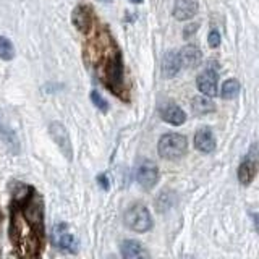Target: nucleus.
I'll use <instances>...</instances> for the list:
<instances>
[{
    "mask_svg": "<svg viewBox=\"0 0 259 259\" xmlns=\"http://www.w3.org/2000/svg\"><path fill=\"white\" fill-rule=\"evenodd\" d=\"M98 183H99V186L102 188V190H105V191H107L109 188H110V183H109L107 175H99V177H98Z\"/></svg>",
    "mask_w": 259,
    "mask_h": 259,
    "instance_id": "nucleus-22",
    "label": "nucleus"
},
{
    "mask_svg": "<svg viewBox=\"0 0 259 259\" xmlns=\"http://www.w3.org/2000/svg\"><path fill=\"white\" fill-rule=\"evenodd\" d=\"M121 258L123 259H149L148 251L135 240H125L121 243Z\"/></svg>",
    "mask_w": 259,
    "mask_h": 259,
    "instance_id": "nucleus-13",
    "label": "nucleus"
},
{
    "mask_svg": "<svg viewBox=\"0 0 259 259\" xmlns=\"http://www.w3.org/2000/svg\"><path fill=\"white\" fill-rule=\"evenodd\" d=\"M258 174V157H256V144L251 148V152L246 156V159L241 162L238 169V180L241 185H250Z\"/></svg>",
    "mask_w": 259,
    "mask_h": 259,
    "instance_id": "nucleus-5",
    "label": "nucleus"
},
{
    "mask_svg": "<svg viewBox=\"0 0 259 259\" xmlns=\"http://www.w3.org/2000/svg\"><path fill=\"white\" fill-rule=\"evenodd\" d=\"M91 100H93V104H94L96 107H98L100 112H107V110H109L107 100H104V98L98 93V91H91Z\"/></svg>",
    "mask_w": 259,
    "mask_h": 259,
    "instance_id": "nucleus-19",
    "label": "nucleus"
},
{
    "mask_svg": "<svg viewBox=\"0 0 259 259\" xmlns=\"http://www.w3.org/2000/svg\"><path fill=\"white\" fill-rule=\"evenodd\" d=\"M179 59H180L181 67L193 68V67H198V65L201 63L202 54L196 45H185V47L181 49V52L179 54Z\"/></svg>",
    "mask_w": 259,
    "mask_h": 259,
    "instance_id": "nucleus-12",
    "label": "nucleus"
},
{
    "mask_svg": "<svg viewBox=\"0 0 259 259\" xmlns=\"http://www.w3.org/2000/svg\"><path fill=\"white\" fill-rule=\"evenodd\" d=\"M49 130H50V135H52L54 141L60 148V151L63 152V156L67 157L68 160H72V157H73L72 141L68 138V131L65 130V126L62 123H59V121H54Z\"/></svg>",
    "mask_w": 259,
    "mask_h": 259,
    "instance_id": "nucleus-6",
    "label": "nucleus"
},
{
    "mask_svg": "<svg viewBox=\"0 0 259 259\" xmlns=\"http://www.w3.org/2000/svg\"><path fill=\"white\" fill-rule=\"evenodd\" d=\"M72 21L75 24V28H78L80 31L86 33L88 29H91L93 13H91V10L88 7H84V5H78L72 13Z\"/></svg>",
    "mask_w": 259,
    "mask_h": 259,
    "instance_id": "nucleus-9",
    "label": "nucleus"
},
{
    "mask_svg": "<svg viewBox=\"0 0 259 259\" xmlns=\"http://www.w3.org/2000/svg\"><path fill=\"white\" fill-rule=\"evenodd\" d=\"M15 55V49L10 39L7 38H0V59L2 60H12Z\"/></svg>",
    "mask_w": 259,
    "mask_h": 259,
    "instance_id": "nucleus-17",
    "label": "nucleus"
},
{
    "mask_svg": "<svg viewBox=\"0 0 259 259\" xmlns=\"http://www.w3.org/2000/svg\"><path fill=\"white\" fill-rule=\"evenodd\" d=\"M181 65H180V59L177 52H169L165 54L164 60H162V75L165 78H174V76L180 72Z\"/></svg>",
    "mask_w": 259,
    "mask_h": 259,
    "instance_id": "nucleus-14",
    "label": "nucleus"
},
{
    "mask_svg": "<svg viewBox=\"0 0 259 259\" xmlns=\"http://www.w3.org/2000/svg\"><path fill=\"white\" fill-rule=\"evenodd\" d=\"M198 0H175L174 17L177 20H190L198 13Z\"/></svg>",
    "mask_w": 259,
    "mask_h": 259,
    "instance_id": "nucleus-10",
    "label": "nucleus"
},
{
    "mask_svg": "<svg viewBox=\"0 0 259 259\" xmlns=\"http://www.w3.org/2000/svg\"><path fill=\"white\" fill-rule=\"evenodd\" d=\"M52 243L59 250L67 251L70 255H76L80 250V243L76 237L70 232V228L65 223H57L52 228Z\"/></svg>",
    "mask_w": 259,
    "mask_h": 259,
    "instance_id": "nucleus-3",
    "label": "nucleus"
},
{
    "mask_svg": "<svg viewBox=\"0 0 259 259\" xmlns=\"http://www.w3.org/2000/svg\"><path fill=\"white\" fill-rule=\"evenodd\" d=\"M198 28H199V23H193V24H188V26L185 28V33L183 36L185 38H190L191 34H195L198 31Z\"/></svg>",
    "mask_w": 259,
    "mask_h": 259,
    "instance_id": "nucleus-21",
    "label": "nucleus"
},
{
    "mask_svg": "<svg viewBox=\"0 0 259 259\" xmlns=\"http://www.w3.org/2000/svg\"><path fill=\"white\" fill-rule=\"evenodd\" d=\"M131 2H133V3H141L143 0H131Z\"/></svg>",
    "mask_w": 259,
    "mask_h": 259,
    "instance_id": "nucleus-23",
    "label": "nucleus"
},
{
    "mask_svg": "<svg viewBox=\"0 0 259 259\" xmlns=\"http://www.w3.org/2000/svg\"><path fill=\"white\" fill-rule=\"evenodd\" d=\"M186 148H188L186 138L179 133L164 135L159 139V144H157L159 156L162 157V159H167V160L180 159V157L186 152Z\"/></svg>",
    "mask_w": 259,
    "mask_h": 259,
    "instance_id": "nucleus-1",
    "label": "nucleus"
},
{
    "mask_svg": "<svg viewBox=\"0 0 259 259\" xmlns=\"http://www.w3.org/2000/svg\"><path fill=\"white\" fill-rule=\"evenodd\" d=\"M0 133H2L3 139L7 141L10 148H12V149L15 148V152H17V149H18V143H17V139H15V135L12 133V131H8V130L3 126V123H2V114H0Z\"/></svg>",
    "mask_w": 259,
    "mask_h": 259,
    "instance_id": "nucleus-18",
    "label": "nucleus"
},
{
    "mask_svg": "<svg viewBox=\"0 0 259 259\" xmlns=\"http://www.w3.org/2000/svg\"><path fill=\"white\" fill-rule=\"evenodd\" d=\"M207 42H209L211 47H214V49L220 45V34L217 29H211L209 36H207Z\"/></svg>",
    "mask_w": 259,
    "mask_h": 259,
    "instance_id": "nucleus-20",
    "label": "nucleus"
},
{
    "mask_svg": "<svg viewBox=\"0 0 259 259\" xmlns=\"http://www.w3.org/2000/svg\"><path fill=\"white\" fill-rule=\"evenodd\" d=\"M160 117L164 121H167V123H170V125H175V126L183 125L186 120V114L174 102H167L162 105Z\"/></svg>",
    "mask_w": 259,
    "mask_h": 259,
    "instance_id": "nucleus-8",
    "label": "nucleus"
},
{
    "mask_svg": "<svg viewBox=\"0 0 259 259\" xmlns=\"http://www.w3.org/2000/svg\"><path fill=\"white\" fill-rule=\"evenodd\" d=\"M195 148L201 152H212L216 149V138L209 128H201L196 131Z\"/></svg>",
    "mask_w": 259,
    "mask_h": 259,
    "instance_id": "nucleus-11",
    "label": "nucleus"
},
{
    "mask_svg": "<svg viewBox=\"0 0 259 259\" xmlns=\"http://www.w3.org/2000/svg\"><path fill=\"white\" fill-rule=\"evenodd\" d=\"M125 223L135 232H148L152 227V219L148 211V207L143 204H135L131 206L128 211L125 212Z\"/></svg>",
    "mask_w": 259,
    "mask_h": 259,
    "instance_id": "nucleus-2",
    "label": "nucleus"
},
{
    "mask_svg": "<svg viewBox=\"0 0 259 259\" xmlns=\"http://www.w3.org/2000/svg\"><path fill=\"white\" fill-rule=\"evenodd\" d=\"M136 180L138 183L144 188V190H151L154 188L157 180H159V169L152 160L144 159L136 169Z\"/></svg>",
    "mask_w": 259,
    "mask_h": 259,
    "instance_id": "nucleus-4",
    "label": "nucleus"
},
{
    "mask_svg": "<svg viewBox=\"0 0 259 259\" xmlns=\"http://www.w3.org/2000/svg\"><path fill=\"white\" fill-rule=\"evenodd\" d=\"M193 109H195V112H198V114H207V112H212L216 109L214 102H211L207 98H202V96H198V98L193 99Z\"/></svg>",
    "mask_w": 259,
    "mask_h": 259,
    "instance_id": "nucleus-16",
    "label": "nucleus"
},
{
    "mask_svg": "<svg viewBox=\"0 0 259 259\" xmlns=\"http://www.w3.org/2000/svg\"><path fill=\"white\" fill-rule=\"evenodd\" d=\"M196 84H198V89L206 98H214V96H217V70L212 67L204 70V72L198 76Z\"/></svg>",
    "mask_w": 259,
    "mask_h": 259,
    "instance_id": "nucleus-7",
    "label": "nucleus"
},
{
    "mask_svg": "<svg viewBox=\"0 0 259 259\" xmlns=\"http://www.w3.org/2000/svg\"><path fill=\"white\" fill-rule=\"evenodd\" d=\"M240 93V83L237 80H227L225 83L222 84L220 89V96L223 99H233L237 98V94Z\"/></svg>",
    "mask_w": 259,
    "mask_h": 259,
    "instance_id": "nucleus-15",
    "label": "nucleus"
}]
</instances>
